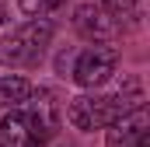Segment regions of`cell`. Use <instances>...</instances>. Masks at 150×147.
Segmentation results:
<instances>
[{
    "instance_id": "cell-7",
    "label": "cell",
    "mask_w": 150,
    "mask_h": 147,
    "mask_svg": "<svg viewBox=\"0 0 150 147\" xmlns=\"http://www.w3.org/2000/svg\"><path fill=\"white\" fill-rule=\"evenodd\" d=\"M32 95V84L25 77H0V109H14Z\"/></svg>"
},
{
    "instance_id": "cell-12",
    "label": "cell",
    "mask_w": 150,
    "mask_h": 147,
    "mask_svg": "<svg viewBox=\"0 0 150 147\" xmlns=\"http://www.w3.org/2000/svg\"><path fill=\"white\" fill-rule=\"evenodd\" d=\"M45 147H49V144H45ZM52 147H74V144H63V140H59V144H52Z\"/></svg>"
},
{
    "instance_id": "cell-8",
    "label": "cell",
    "mask_w": 150,
    "mask_h": 147,
    "mask_svg": "<svg viewBox=\"0 0 150 147\" xmlns=\"http://www.w3.org/2000/svg\"><path fill=\"white\" fill-rule=\"evenodd\" d=\"M63 4H67V0H18L21 14H28V18H49V14H56Z\"/></svg>"
},
{
    "instance_id": "cell-2",
    "label": "cell",
    "mask_w": 150,
    "mask_h": 147,
    "mask_svg": "<svg viewBox=\"0 0 150 147\" xmlns=\"http://www.w3.org/2000/svg\"><path fill=\"white\" fill-rule=\"evenodd\" d=\"M52 39V21L49 18H32L25 28H18L11 39L0 42V63L4 67H35Z\"/></svg>"
},
{
    "instance_id": "cell-1",
    "label": "cell",
    "mask_w": 150,
    "mask_h": 147,
    "mask_svg": "<svg viewBox=\"0 0 150 147\" xmlns=\"http://www.w3.org/2000/svg\"><path fill=\"white\" fill-rule=\"evenodd\" d=\"M136 105H140V95L129 98L126 91H119V95H77L67 109V119L74 130L91 133V130H105L112 119H119L122 112L136 109Z\"/></svg>"
},
{
    "instance_id": "cell-11",
    "label": "cell",
    "mask_w": 150,
    "mask_h": 147,
    "mask_svg": "<svg viewBox=\"0 0 150 147\" xmlns=\"http://www.w3.org/2000/svg\"><path fill=\"white\" fill-rule=\"evenodd\" d=\"M129 147H150V140H147V133H140V137H136V140H133V144Z\"/></svg>"
},
{
    "instance_id": "cell-3",
    "label": "cell",
    "mask_w": 150,
    "mask_h": 147,
    "mask_svg": "<svg viewBox=\"0 0 150 147\" xmlns=\"http://www.w3.org/2000/svg\"><path fill=\"white\" fill-rule=\"evenodd\" d=\"M49 126L38 119L25 102L14 105L0 119V147H45L49 144Z\"/></svg>"
},
{
    "instance_id": "cell-6",
    "label": "cell",
    "mask_w": 150,
    "mask_h": 147,
    "mask_svg": "<svg viewBox=\"0 0 150 147\" xmlns=\"http://www.w3.org/2000/svg\"><path fill=\"white\" fill-rule=\"evenodd\" d=\"M140 133H147V112H143V105H136V109L122 112L119 119H112L105 126V144L108 147H129Z\"/></svg>"
},
{
    "instance_id": "cell-4",
    "label": "cell",
    "mask_w": 150,
    "mask_h": 147,
    "mask_svg": "<svg viewBox=\"0 0 150 147\" xmlns=\"http://www.w3.org/2000/svg\"><path fill=\"white\" fill-rule=\"evenodd\" d=\"M70 74H74V81L80 88H101L115 74V49H108V46H91V49L77 53Z\"/></svg>"
},
{
    "instance_id": "cell-9",
    "label": "cell",
    "mask_w": 150,
    "mask_h": 147,
    "mask_svg": "<svg viewBox=\"0 0 150 147\" xmlns=\"http://www.w3.org/2000/svg\"><path fill=\"white\" fill-rule=\"evenodd\" d=\"M101 7H105L108 14H129V11L136 7V0H101Z\"/></svg>"
},
{
    "instance_id": "cell-5",
    "label": "cell",
    "mask_w": 150,
    "mask_h": 147,
    "mask_svg": "<svg viewBox=\"0 0 150 147\" xmlns=\"http://www.w3.org/2000/svg\"><path fill=\"white\" fill-rule=\"evenodd\" d=\"M74 28L91 42H101L115 32V14H108L105 7H94V4H80L74 11Z\"/></svg>"
},
{
    "instance_id": "cell-10",
    "label": "cell",
    "mask_w": 150,
    "mask_h": 147,
    "mask_svg": "<svg viewBox=\"0 0 150 147\" xmlns=\"http://www.w3.org/2000/svg\"><path fill=\"white\" fill-rule=\"evenodd\" d=\"M11 25V7H7V0H0V32Z\"/></svg>"
}]
</instances>
